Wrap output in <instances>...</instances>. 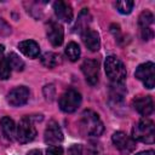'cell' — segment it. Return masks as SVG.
Instances as JSON below:
<instances>
[{
  "instance_id": "6da1fadb",
  "label": "cell",
  "mask_w": 155,
  "mask_h": 155,
  "mask_svg": "<svg viewBox=\"0 0 155 155\" xmlns=\"http://www.w3.org/2000/svg\"><path fill=\"white\" fill-rule=\"evenodd\" d=\"M80 128L87 136L98 137L103 133L104 125L96 111L91 109H86L82 111L80 117Z\"/></svg>"
},
{
  "instance_id": "7a4b0ae2",
  "label": "cell",
  "mask_w": 155,
  "mask_h": 155,
  "mask_svg": "<svg viewBox=\"0 0 155 155\" xmlns=\"http://www.w3.org/2000/svg\"><path fill=\"white\" fill-rule=\"evenodd\" d=\"M104 70L111 84H124L126 80V68L116 56H108L104 61Z\"/></svg>"
},
{
  "instance_id": "3957f363",
  "label": "cell",
  "mask_w": 155,
  "mask_h": 155,
  "mask_svg": "<svg viewBox=\"0 0 155 155\" xmlns=\"http://www.w3.org/2000/svg\"><path fill=\"white\" fill-rule=\"evenodd\" d=\"M132 138L134 140L153 144L155 140L154 122L149 119H142L132 128Z\"/></svg>"
},
{
  "instance_id": "277c9868",
  "label": "cell",
  "mask_w": 155,
  "mask_h": 155,
  "mask_svg": "<svg viewBox=\"0 0 155 155\" xmlns=\"http://www.w3.org/2000/svg\"><path fill=\"white\" fill-rule=\"evenodd\" d=\"M36 136V128L34 126L33 116H24L19 120L16 128V138L19 143L25 144L31 142Z\"/></svg>"
},
{
  "instance_id": "5b68a950",
  "label": "cell",
  "mask_w": 155,
  "mask_h": 155,
  "mask_svg": "<svg viewBox=\"0 0 155 155\" xmlns=\"http://www.w3.org/2000/svg\"><path fill=\"white\" fill-rule=\"evenodd\" d=\"M81 94L74 88L67 90L61 97H59V108L64 113H74L81 104Z\"/></svg>"
},
{
  "instance_id": "8992f818",
  "label": "cell",
  "mask_w": 155,
  "mask_h": 155,
  "mask_svg": "<svg viewBox=\"0 0 155 155\" xmlns=\"http://www.w3.org/2000/svg\"><path fill=\"white\" fill-rule=\"evenodd\" d=\"M134 76L143 82V85L151 90L155 85V65L153 62H145L137 67L134 71Z\"/></svg>"
},
{
  "instance_id": "52a82bcc",
  "label": "cell",
  "mask_w": 155,
  "mask_h": 155,
  "mask_svg": "<svg viewBox=\"0 0 155 155\" xmlns=\"http://www.w3.org/2000/svg\"><path fill=\"white\" fill-rule=\"evenodd\" d=\"M111 140L115 148L122 154H130L136 149V140L122 131L115 132L111 137Z\"/></svg>"
},
{
  "instance_id": "ba28073f",
  "label": "cell",
  "mask_w": 155,
  "mask_h": 155,
  "mask_svg": "<svg viewBox=\"0 0 155 155\" xmlns=\"http://www.w3.org/2000/svg\"><path fill=\"white\" fill-rule=\"evenodd\" d=\"M46 35L52 46L54 47L61 46L64 39V30H63L62 24L53 19H50L46 25Z\"/></svg>"
},
{
  "instance_id": "9c48e42d",
  "label": "cell",
  "mask_w": 155,
  "mask_h": 155,
  "mask_svg": "<svg viewBox=\"0 0 155 155\" xmlns=\"http://www.w3.org/2000/svg\"><path fill=\"white\" fill-rule=\"evenodd\" d=\"M81 71L86 79V81L94 86L98 82V74H99V63L97 59H85L81 64Z\"/></svg>"
},
{
  "instance_id": "30bf717a",
  "label": "cell",
  "mask_w": 155,
  "mask_h": 155,
  "mask_svg": "<svg viewBox=\"0 0 155 155\" xmlns=\"http://www.w3.org/2000/svg\"><path fill=\"white\" fill-rule=\"evenodd\" d=\"M29 90L25 86H17L7 93V103L12 107H22L29 99Z\"/></svg>"
},
{
  "instance_id": "8fae6325",
  "label": "cell",
  "mask_w": 155,
  "mask_h": 155,
  "mask_svg": "<svg viewBox=\"0 0 155 155\" xmlns=\"http://www.w3.org/2000/svg\"><path fill=\"white\" fill-rule=\"evenodd\" d=\"M63 132L59 127V125L54 121L51 120L47 124V127L45 130V134H44V139L45 143L48 145H58L59 143L63 142Z\"/></svg>"
},
{
  "instance_id": "7c38bea8",
  "label": "cell",
  "mask_w": 155,
  "mask_h": 155,
  "mask_svg": "<svg viewBox=\"0 0 155 155\" xmlns=\"http://www.w3.org/2000/svg\"><path fill=\"white\" fill-rule=\"evenodd\" d=\"M133 109L142 116H148L154 111V102L150 96H138L132 101Z\"/></svg>"
},
{
  "instance_id": "4fadbf2b",
  "label": "cell",
  "mask_w": 155,
  "mask_h": 155,
  "mask_svg": "<svg viewBox=\"0 0 155 155\" xmlns=\"http://www.w3.org/2000/svg\"><path fill=\"white\" fill-rule=\"evenodd\" d=\"M81 40H82L84 45L92 52L98 51L101 47V39H99L98 33L90 28L81 33Z\"/></svg>"
},
{
  "instance_id": "5bb4252c",
  "label": "cell",
  "mask_w": 155,
  "mask_h": 155,
  "mask_svg": "<svg viewBox=\"0 0 155 155\" xmlns=\"http://www.w3.org/2000/svg\"><path fill=\"white\" fill-rule=\"evenodd\" d=\"M53 10H54V13H56L58 19H61L63 22H67V23L71 22V19H73V8L68 2L62 1V0H58V1L53 2Z\"/></svg>"
},
{
  "instance_id": "9a60e30c",
  "label": "cell",
  "mask_w": 155,
  "mask_h": 155,
  "mask_svg": "<svg viewBox=\"0 0 155 155\" xmlns=\"http://www.w3.org/2000/svg\"><path fill=\"white\" fill-rule=\"evenodd\" d=\"M18 48H19V51L23 54H25L29 58H36L40 54L39 44L36 41H34V40H24V41H21L18 44Z\"/></svg>"
},
{
  "instance_id": "2e32d148",
  "label": "cell",
  "mask_w": 155,
  "mask_h": 155,
  "mask_svg": "<svg viewBox=\"0 0 155 155\" xmlns=\"http://www.w3.org/2000/svg\"><path fill=\"white\" fill-rule=\"evenodd\" d=\"M0 127H1V132H2V134L7 138V139H10V140H12L13 138H15V136H16V124H15V121L10 117V116H2L1 119H0Z\"/></svg>"
},
{
  "instance_id": "e0dca14e",
  "label": "cell",
  "mask_w": 155,
  "mask_h": 155,
  "mask_svg": "<svg viewBox=\"0 0 155 155\" xmlns=\"http://www.w3.org/2000/svg\"><path fill=\"white\" fill-rule=\"evenodd\" d=\"M126 94V88L124 84H111L110 85V99L114 101L116 104L124 101Z\"/></svg>"
},
{
  "instance_id": "ac0fdd59",
  "label": "cell",
  "mask_w": 155,
  "mask_h": 155,
  "mask_svg": "<svg viewBox=\"0 0 155 155\" xmlns=\"http://www.w3.org/2000/svg\"><path fill=\"white\" fill-rule=\"evenodd\" d=\"M11 75V68L8 65L7 58L4 56V46L0 45V79L6 80Z\"/></svg>"
},
{
  "instance_id": "d6986e66",
  "label": "cell",
  "mask_w": 155,
  "mask_h": 155,
  "mask_svg": "<svg viewBox=\"0 0 155 155\" xmlns=\"http://www.w3.org/2000/svg\"><path fill=\"white\" fill-rule=\"evenodd\" d=\"M91 22V16H90V12L87 11V8H84L80 15H79V18H78V22H76V25H75V29H78V31L81 34L84 30L88 29V23Z\"/></svg>"
},
{
  "instance_id": "ffe728a7",
  "label": "cell",
  "mask_w": 155,
  "mask_h": 155,
  "mask_svg": "<svg viewBox=\"0 0 155 155\" xmlns=\"http://www.w3.org/2000/svg\"><path fill=\"white\" fill-rule=\"evenodd\" d=\"M41 64L46 68H56L59 63V57L57 53L53 52H46L40 57Z\"/></svg>"
},
{
  "instance_id": "44dd1931",
  "label": "cell",
  "mask_w": 155,
  "mask_h": 155,
  "mask_svg": "<svg viewBox=\"0 0 155 155\" xmlns=\"http://www.w3.org/2000/svg\"><path fill=\"white\" fill-rule=\"evenodd\" d=\"M80 54H81V50H80V46L76 42L71 41V42H69L67 45V47H65V56L68 57L69 61L76 62L80 58Z\"/></svg>"
},
{
  "instance_id": "7402d4cb",
  "label": "cell",
  "mask_w": 155,
  "mask_h": 155,
  "mask_svg": "<svg viewBox=\"0 0 155 155\" xmlns=\"http://www.w3.org/2000/svg\"><path fill=\"white\" fill-rule=\"evenodd\" d=\"M6 58H7V62H8V65H10L11 69L17 70V71H21V70L24 69V62H23V59L18 54H16L15 52H10Z\"/></svg>"
},
{
  "instance_id": "603a6c76",
  "label": "cell",
  "mask_w": 155,
  "mask_h": 155,
  "mask_svg": "<svg viewBox=\"0 0 155 155\" xmlns=\"http://www.w3.org/2000/svg\"><path fill=\"white\" fill-rule=\"evenodd\" d=\"M154 23V15L150 11H143L139 17H138V24L140 27V29L143 28H149V25H151Z\"/></svg>"
},
{
  "instance_id": "cb8c5ba5",
  "label": "cell",
  "mask_w": 155,
  "mask_h": 155,
  "mask_svg": "<svg viewBox=\"0 0 155 155\" xmlns=\"http://www.w3.org/2000/svg\"><path fill=\"white\" fill-rule=\"evenodd\" d=\"M134 6V2L133 1H130V0H122V1H116L115 2V7L117 8V11L122 15H128L131 13L132 8Z\"/></svg>"
},
{
  "instance_id": "d4e9b609",
  "label": "cell",
  "mask_w": 155,
  "mask_h": 155,
  "mask_svg": "<svg viewBox=\"0 0 155 155\" xmlns=\"http://www.w3.org/2000/svg\"><path fill=\"white\" fill-rule=\"evenodd\" d=\"M11 31L12 30H11L10 24L4 18L0 17V36H8L11 34Z\"/></svg>"
},
{
  "instance_id": "484cf974",
  "label": "cell",
  "mask_w": 155,
  "mask_h": 155,
  "mask_svg": "<svg viewBox=\"0 0 155 155\" xmlns=\"http://www.w3.org/2000/svg\"><path fill=\"white\" fill-rule=\"evenodd\" d=\"M46 155H63V148L59 145H50L46 150Z\"/></svg>"
},
{
  "instance_id": "4316f807",
  "label": "cell",
  "mask_w": 155,
  "mask_h": 155,
  "mask_svg": "<svg viewBox=\"0 0 155 155\" xmlns=\"http://www.w3.org/2000/svg\"><path fill=\"white\" fill-rule=\"evenodd\" d=\"M69 155H85V150L80 144H74L69 149Z\"/></svg>"
},
{
  "instance_id": "83f0119b",
  "label": "cell",
  "mask_w": 155,
  "mask_h": 155,
  "mask_svg": "<svg viewBox=\"0 0 155 155\" xmlns=\"http://www.w3.org/2000/svg\"><path fill=\"white\" fill-rule=\"evenodd\" d=\"M140 36L143 40H151L154 36V33L150 28H143L140 29Z\"/></svg>"
},
{
  "instance_id": "f1b7e54d",
  "label": "cell",
  "mask_w": 155,
  "mask_h": 155,
  "mask_svg": "<svg viewBox=\"0 0 155 155\" xmlns=\"http://www.w3.org/2000/svg\"><path fill=\"white\" fill-rule=\"evenodd\" d=\"M27 155H42V153H41V150H39V149H33V150L28 151Z\"/></svg>"
},
{
  "instance_id": "f546056e",
  "label": "cell",
  "mask_w": 155,
  "mask_h": 155,
  "mask_svg": "<svg viewBox=\"0 0 155 155\" xmlns=\"http://www.w3.org/2000/svg\"><path fill=\"white\" fill-rule=\"evenodd\" d=\"M154 154H155L154 150H145V151H140V153H138L136 155H154Z\"/></svg>"
}]
</instances>
